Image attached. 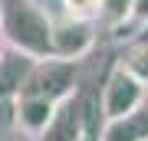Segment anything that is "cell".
Returning <instances> with one entry per match:
<instances>
[{
    "label": "cell",
    "instance_id": "6da1fadb",
    "mask_svg": "<svg viewBox=\"0 0 148 141\" xmlns=\"http://www.w3.org/2000/svg\"><path fill=\"white\" fill-rule=\"evenodd\" d=\"M0 36L30 56H53V16L36 0H0Z\"/></svg>",
    "mask_w": 148,
    "mask_h": 141
},
{
    "label": "cell",
    "instance_id": "7a4b0ae2",
    "mask_svg": "<svg viewBox=\"0 0 148 141\" xmlns=\"http://www.w3.org/2000/svg\"><path fill=\"white\" fill-rule=\"evenodd\" d=\"M23 92L43 95L49 102H66L69 95L79 92V63L76 59H59V56H43L33 63L30 79Z\"/></svg>",
    "mask_w": 148,
    "mask_h": 141
},
{
    "label": "cell",
    "instance_id": "3957f363",
    "mask_svg": "<svg viewBox=\"0 0 148 141\" xmlns=\"http://www.w3.org/2000/svg\"><path fill=\"white\" fill-rule=\"evenodd\" d=\"M145 95H148V85L142 82V79H135L125 66L115 63L112 72L106 76V82H102V95H99L102 118L106 121H119V118L132 115L138 105H142Z\"/></svg>",
    "mask_w": 148,
    "mask_h": 141
},
{
    "label": "cell",
    "instance_id": "277c9868",
    "mask_svg": "<svg viewBox=\"0 0 148 141\" xmlns=\"http://www.w3.org/2000/svg\"><path fill=\"white\" fill-rule=\"evenodd\" d=\"M92 46H95V20L69 16V13L53 20V56L79 63L82 56L92 52Z\"/></svg>",
    "mask_w": 148,
    "mask_h": 141
},
{
    "label": "cell",
    "instance_id": "5b68a950",
    "mask_svg": "<svg viewBox=\"0 0 148 141\" xmlns=\"http://www.w3.org/2000/svg\"><path fill=\"white\" fill-rule=\"evenodd\" d=\"M33 63H36V56H30V52L16 46H0V99L13 102L23 92Z\"/></svg>",
    "mask_w": 148,
    "mask_h": 141
},
{
    "label": "cell",
    "instance_id": "8992f818",
    "mask_svg": "<svg viewBox=\"0 0 148 141\" xmlns=\"http://www.w3.org/2000/svg\"><path fill=\"white\" fill-rule=\"evenodd\" d=\"M56 108H59V102H49V99H43V95L20 92V95L13 99V121L27 131V135L40 138L43 131H46V125L53 121Z\"/></svg>",
    "mask_w": 148,
    "mask_h": 141
},
{
    "label": "cell",
    "instance_id": "52a82bcc",
    "mask_svg": "<svg viewBox=\"0 0 148 141\" xmlns=\"http://www.w3.org/2000/svg\"><path fill=\"white\" fill-rule=\"evenodd\" d=\"M86 125V99L79 92L69 95L66 102H59L53 121L46 125V131L40 135V141H76Z\"/></svg>",
    "mask_w": 148,
    "mask_h": 141
},
{
    "label": "cell",
    "instance_id": "ba28073f",
    "mask_svg": "<svg viewBox=\"0 0 148 141\" xmlns=\"http://www.w3.org/2000/svg\"><path fill=\"white\" fill-rule=\"evenodd\" d=\"M102 141H148V95L132 115H125L119 121H106Z\"/></svg>",
    "mask_w": 148,
    "mask_h": 141
},
{
    "label": "cell",
    "instance_id": "9c48e42d",
    "mask_svg": "<svg viewBox=\"0 0 148 141\" xmlns=\"http://www.w3.org/2000/svg\"><path fill=\"white\" fill-rule=\"evenodd\" d=\"M106 30H122L132 26V0H99V16H95Z\"/></svg>",
    "mask_w": 148,
    "mask_h": 141
},
{
    "label": "cell",
    "instance_id": "30bf717a",
    "mask_svg": "<svg viewBox=\"0 0 148 141\" xmlns=\"http://www.w3.org/2000/svg\"><path fill=\"white\" fill-rule=\"evenodd\" d=\"M119 66H125L135 79H142L148 85V46L145 43H132V46L125 49V56L119 59Z\"/></svg>",
    "mask_w": 148,
    "mask_h": 141
},
{
    "label": "cell",
    "instance_id": "8fae6325",
    "mask_svg": "<svg viewBox=\"0 0 148 141\" xmlns=\"http://www.w3.org/2000/svg\"><path fill=\"white\" fill-rule=\"evenodd\" d=\"M63 13L95 20V16H99V0H63Z\"/></svg>",
    "mask_w": 148,
    "mask_h": 141
},
{
    "label": "cell",
    "instance_id": "7c38bea8",
    "mask_svg": "<svg viewBox=\"0 0 148 141\" xmlns=\"http://www.w3.org/2000/svg\"><path fill=\"white\" fill-rule=\"evenodd\" d=\"M148 23V0H132V26L142 30Z\"/></svg>",
    "mask_w": 148,
    "mask_h": 141
},
{
    "label": "cell",
    "instance_id": "4fadbf2b",
    "mask_svg": "<svg viewBox=\"0 0 148 141\" xmlns=\"http://www.w3.org/2000/svg\"><path fill=\"white\" fill-rule=\"evenodd\" d=\"M13 121V102H7V99H0V131H3L7 125Z\"/></svg>",
    "mask_w": 148,
    "mask_h": 141
},
{
    "label": "cell",
    "instance_id": "5bb4252c",
    "mask_svg": "<svg viewBox=\"0 0 148 141\" xmlns=\"http://www.w3.org/2000/svg\"><path fill=\"white\" fill-rule=\"evenodd\" d=\"M132 43H145V46H148V23L142 26V30H135V36H132Z\"/></svg>",
    "mask_w": 148,
    "mask_h": 141
}]
</instances>
